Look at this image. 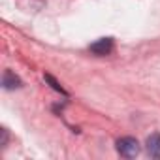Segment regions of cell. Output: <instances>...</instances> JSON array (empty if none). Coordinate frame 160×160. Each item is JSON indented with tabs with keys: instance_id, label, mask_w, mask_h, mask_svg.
Wrapping results in <instances>:
<instances>
[{
	"instance_id": "4",
	"label": "cell",
	"mask_w": 160,
	"mask_h": 160,
	"mask_svg": "<svg viewBox=\"0 0 160 160\" xmlns=\"http://www.w3.org/2000/svg\"><path fill=\"white\" fill-rule=\"evenodd\" d=\"M147 152L152 158H160V134H151L147 138Z\"/></svg>"
},
{
	"instance_id": "1",
	"label": "cell",
	"mask_w": 160,
	"mask_h": 160,
	"mask_svg": "<svg viewBox=\"0 0 160 160\" xmlns=\"http://www.w3.org/2000/svg\"><path fill=\"white\" fill-rule=\"evenodd\" d=\"M117 151H119V154L124 156V158H134V156L139 154V143H138L136 138L126 136V138H121V139L117 141Z\"/></svg>"
},
{
	"instance_id": "5",
	"label": "cell",
	"mask_w": 160,
	"mask_h": 160,
	"mask_svg": "<svg viewBox=\"0 0 160 160\" xmlns=\"http://www.w3.org/2000/svg\"><path fill=\"white\" fill-rule=\"evenodd\" d=\"M43 79H45V83H49V85H51V89H53V91L60 92L62 96H68V92H66V91L62 89V85H60V83L57 81V79H55V77H53L51 73H45V75H43Z\"/></svg>"
},
{
	"instance_id": "2",
	"label": "cell",
	"mask_w": 160,
	"mask_h": 160,
	"mask_svg": "<svg viewBox=\"0 0 160 160\" xmlns=\"http://www.w3.org/2000/svg\"><path fill=\"white\" fill-rule=\"evenodd\" d=\"M89 49H91V53L96 55V57H106V55H109V53L113 51V40H111V38H100L98 42L91 43Z\"/></svg>"
},
{
	"instance_id": "3",
	"label": "cell",
	"mask_w": 160,
	"mask_h": 160,
	"mask_svg": "<svg viewBox=\"0 0 160 160\" xmlns=\"http://www.w3.org/2000/svg\"><path fill=\"white\" fill-rule=\"evenodd\" d=\"M2 87L6 91H12V89H19L21 87V79L12 72V70H6L4 75H2Z\"/></svg>"
}]
</instances>
